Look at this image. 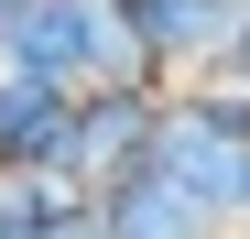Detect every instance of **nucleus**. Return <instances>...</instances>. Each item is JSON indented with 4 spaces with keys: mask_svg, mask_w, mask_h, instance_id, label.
Wrapping results in <instances>:
<instances>
[{
    "mask_svg": "<svg viewBox=\"0 0 250 239\" xmlns=\"http://www.w3.org/2000/svg\"><path fill=\"white\" fill-rule=\"evenodd\" d=\"M0 11H22V0H0Z\"/></svg>",
    "mask_w": 250,
    "mask_h": 239,
    "instance_id": "1a4fd4ad",
    "label": "nucleus"
},
{
    "mask_svg": "<svg viewBox=\"0 0 250 239\" xmlns=\"http://www.w3.org/2000/svg\"><path fill=\"white\" fill-rule=\"evenodd\" d=\"M65 141H76V87L0 76V163L11 174H65Z\"/></svg>",
    "mask_w": 250,
    "mask_h": 239,
    "instance_id": "39448f33",
    "label": "nucleus"
},
{
    "mask_svg": "<svg viewBox=\"0 0 250 239\" xmlns=\"http://www.w3.org/2000/svg\"><path fill=\"white\" fill-rule=\"evenodd\" d=\"M163 98H174V87H87V98H76V141H65V185H87V196L131 185L152 163Z\"/></svg>",
    "mask_w": 250,
    "mask_h": 239,
    "instance_id": "f03ea898",
    "label": "nucleus"
},
{
    "mask_svg": "<svg viewBox=\"0 0 250 239\" xmlns=\"http://www.w3.org/2000/svg\"><path fill=\"white\" fill-rule=\"evenodd\" d=\"M152 174L174 196H196L218 228H250V120H239V98L174 87L163 98V131H152Z\"/></svg>",
    "mask_w": 250,
    "mask_h": 239,
    "instance_id": "f257e3e1",
    "label": "nucleus"
},
{
    "mask_svg": "<svg viewBox=\"0 0 250 239\" xmlns=\"http://www.w3.org/2000/svg\"><path fill=\"white\" fill-rule=\"evenodd\" d=\"M0 76H33V87H76L87 98V0H22L0 11Z\"/></svg>",
    "mask_w": 250,
    "mask_h": 239,
    "instance_id": "20e7f679",
    "label": "nucleus"
},
{
    "mask_svg": "<svg viewBox=\"0 0 250 239\" xmlns=\"http://www.w3.org/2000/svg\"><path fill=\"white\" fill-rule=\"evenodd\" d=\"M0 239H55V207H44V174H11V163H0Z\"/></svg>",
    "mask_w": 250,
    "mask_h": 239,
    "instance_id": "6e6552de",
    "label": "nucleus"
},
{
    "mask_svg": "<svg viewBox=\"0 0 250 239\" xmlns=\"http://www.w3.org/2000/svg\"><path fill=\"white\" fill-rule=\"evenodd\" d=\"M87 76H98V87H163L152 33H142L131 0H87Z\"/></svg>",
    "mask_w": 250,
    "mask_h": 239,
    "instance_id": "0eeeda50",
    "label": "nucleus"
},
{
    "mask_svg": "<svg viewBox=\"0 0 250 239\" xmlns=\"http://www.w3.org/2000/svg\"><path fill=\"white\" fill-rule=\"evenodd\" d=\"M98 239H218V218H207L196 196H174V185L142 163L131 185H109V196H98Z\"/></svg>",
    "mask_w": 250,
    "mask_h": 239,
    "instance_id": "423d86ee",
    "label": "nucleus"
},
{
    "mask_svg": "<svg viewBox=\"0 0 250 239\" xmlns=\"http://www.w3.org/2000/svg\"><path fill=\"white\" fill-rule=\"evenodd\" d=\"M131 11H142V33H152L163 87H174V76L218 87V76L250 55V0H131Z\"/></svg>",
    "mask_w": 250,
    "mask_h": 239,
    "instance_id": "7ed1b4c3",
    "label": "nucleus"
}]
</instances>
